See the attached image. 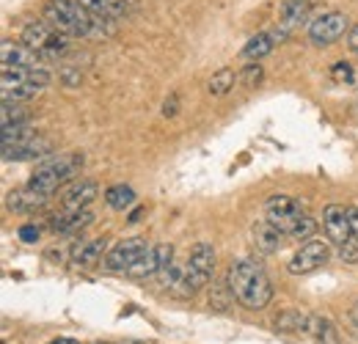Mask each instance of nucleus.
Wrapping results in <instances>:
<instances>
[{"mask_svg": "<svg viewBox=\"0 0 358 344\" xmlns=\"http://www.w3.org/2000/svg\"><path fill=\"white\" fill-rule=\"evenodd\" d=\"M226 289L234 301L248 311H262L273 301V284H270L265 267L257 259H234L226 273Z\"/></svg>", "mask_w": 358, "mask_h": 344, "instance_id": "nucleus-1", "label": "nucleus"}, {"mask_svg": "<svg viewBox=\"0 0 358 344\" xmlns=\"http://www.w3.org/2000/svg\"><path fill=\"white\" fill-rule=\"evenodd\" d=\"M42 17L50 25H55L61 34H66V36L89 39V36H108V34H113V22L102 25L108 20L91 14L80 0H47Z\"/></svg>", "mask_w": 358, "mask_h": 344, "instance_id": "nucleus-2", "label": "nucleus"}, {"mask_svg": "<svg viewBox=\"0 0 358 344\" xmlns=\"http://www.w3.org/2000/svg\"><path fill=\"white\" fill-rule=\"evenodd\" d=\"M265 215H268L273 226H278L292 240H312L314 229H317L314 217L292 196H281V193L270 196L268 201H265Z\"/></svg>", "mask_w": 358, "mask_h": 344, "instance_id": "nucleus-3", "label": "nucleus"}, {"mask_svg": "<svg viewBox=\"0 0 358 344\" xmlns=\"http://www.w3.org/2000/svg\"><path fill=\"white\" fill-rule=\"evenodd\" d=\"M83 163H86L83 152L55 155V157L45 160L36 171L31 173L28 187H34V190H39V193H45V196H52L64 182H75V176L83 169Z\"/></svg>", "mask_w": 358, "mask_h": 344, "instance_id": "nucleus-4", "label": "nucleus"}, {"mask_svg": "<svg viewBox=\"0 0 358 344\" xmlns=\"http://www.w3.org/2000/svg\"><path fill=\"white\" fill-rule=\"evenodd\" d=\"M69 39L66 34H61L55 25H50L45 17L36 22H28L22 28V42L28 44L31 50H36L42 58H58L64 52H69Z\"/></svg>", "mask_w": 358, "mask_h": 344, "instance_id": "nucleus-5", "label": "nucleus"}, {"mask_svg": "<svg viewBox=\"0 0 358 344\" xmlns=\"http://www.w3.org/2000/svg\"><path fill=\"white\" fill-rule=\"evenodd\" d=\"M185 264H187V298H193L201 287L210 284L215 273V248L210 243H196Z\"/></svg>", "mask_w": 358, "mask_h": 344, "instance_id": "nucleus-6", "label": "nucleus"}, {"mask_svg": "<svg viewBox=\"0 0 358 344\" xmlns=\"http://www.w3.org/2000/svg\"><path fill=\"white\" fill-rule=\"evenodd\" d=\"M331 257V248H328V243H322V240H306L298 251H295V257L289 259V264H287V270L292 273V275H306V273H314L317 267H322L325 261Z\"/></svg>", "mask_w": 358, "mask_h": 344, "instance_id": "nucleus-7", "label": "nucleus"}, {"mask_svg": "<svg viewBox=\"0 0 358 344\" xmlns=\"http://www.w3.org/2000/svg\"><path fill=\"white\" fill-rule=\"evenodd\" d=\"M348 31V17L342 11H328L320 14L314 22H309V39L317 47H328V44L339 42Z\"/></svg>", "mask_w": 358, "mask_h": 344, "instance_id": "nucleus-8", "label": "nucleus"}, {"mask_svg": "<svg viewBox=\"0 0 358 344\" xmlns=\"http://www.w3.org/2000/svg\"><path fill=\"white\" fill-rule=\"evenodd\" d=\"M322 229L328 243L345 248L348 243H353V231H350V213L342 204H328L322 210Z\"/></svg>", "mask_w": 358, "mask_h": 344, "instance_id": "nucleus-9", "label": "nucleus"}, {"mask_svg": "<svg viewBox=\"0 0 358 344\" xmlns=\"http://www.w3.org/2000/svg\"><path fill=\"white\" fill-rule=\"evenodd\" d=\"M146 248H149V243H146L143 237L122 240V243H116V245L110 248V254L105 257V267H108L110 273H127L135 261L146 254Z\"/></svg>", "mask_w": 358, "mask_h": 344, "instance_id": "nucleus-10", "label": "nucleus"}, {"mask_svg": "<svg viewBox=\"0 0 358 344\" xmlns=\"http://www.w3.org/2000/svg\"><path fill=\"white\" fill-rule=\"evenodd\" d=\"M39 52L31 50L25 42H3L0 44V64L3 69H34L39 64Z\"/></svg>", "mask_w": 358, "mask_h": 344, "instance_id": "nucleus-11", "label": "nucleus"}, {"mask_svg": "<svg viewBox=\"0 0 358 344\" xmlns=\"http://www.w3.org/2000/svg\"><path fill=\"white\" fill-rule=\"evenodd\" d=\"M306 11H309V0H281L278 3V25H275V34H278L281 42L303 22Z\"/></svg>", "mask_w": 358, "mask_h": 344, "instance_id": "nucleus-12", "label": "nucleus"}, {"mask_svg": "<svg viewBox=\"0 0 358 344\" xmlns=\"http://www.w3.org/2000/svg\"><path fill=\"white\" fill-rule=\"evenodd\" d=\"M251 237H254V248L262 254V257H273L281 251L284 245V231L278 226H273L270 220H257L254 229H251Z\"/></svg>", "mask_w": 358, "mask_h": 344, "instance_id": "nucleus-13", "label": "nucleus"}, {"mask_svg": "<svg viewBox=\"0 0 358 344\" xmlns=\"http://www.w3.org/2000/svg\"><path fill=\"white\" fill-rule=\"evenodd\" d=\"M52 152V143L47 138H28V141H17V143H6L3 146V160H36Z\"/></svg>", "mask_w": 358, "mask_h": 344, "instance_id": "nucleus-14", "label": "nucleus"}, {"mask_svg": "<svg viewBox=\"0 0 358 344\" xmlns=\"http://www.w3.org/2000/svg\"><path fill=\"white\" fill-rule=\"evenodd\" d=\"M96 193H99V187H96L94 179H75L64 190L61 204H64V210H86L91 201L96 199Z\"/></svg>", "mask_w": 358, "mask_h": 344, "instance_id": "nucleus-15", "label": "nucleus"}, {"mask_svg": "<svg viewBox=\"0 0 358 344\" xmlns=\"http://www.w3.org/2000/svg\"><path fill=\"white\" fill-rule=\"evenodd\" d=\"M52 75L45 66H34V69H3L0 75V86H36L45 88L50 86Z\"/></svg>", "mask_w": 358, "mask_h": 344, "instance_id": "nucleus-16", "label": "nucleus"}, {"mask_svg": "<svg viewBox=\"0 0 358 344\" xmlns=\"http://www.w3.org/2000/svg\"><path fill=\"white\" fill-rule=\"evenodd\" d=\"M91 223H94V213L86 207V210H61L58 215L52 217L50 226H52L55 234H78Z\"/></svg>", "mask_w": 358, "mask_h": 344, "instance_id": "nucleus-17", "label": "nucleus"}, {"mask_svg": "<svg viewBox=\"0 0 358 344\" xmlns=\"http://www.w3.org/2000/svg\"><path fill=\"white\" fill-rule=\"evenodd\" d=\"M47 199H50V196L34 190V187H20V190H11V193L6 196V207H8L11 213H36V210L45 207Z\"/></svg>", "mask_w": 358, "mask_h": 344, "instance_id": "nucleus-18", "label": "nucleus"}, {"mask_svg": "<svg viewBox=\"0 0 358 344\" xmlns=\"http://www.w3.org/2000/svg\"><path fill=\"white\" fill-rule=\"evenodd\" d=\"M105 248H108V240L105 237H96V240H78L75 245H72V264H78V267H94V264H99L102 261V254H105Z\"/></svg>", "mask_w": 358, "mask_h": 344, "instance_id": "nucleus-19", "label": "nucleus"}, {"mask_svg": "<svg viewBox=\"0 0 358 344\" xmlns=\"http://www.w3.org/2000/svg\"><path fill=\"white\" fill-rule=\"evenodd\" d=\"M303 334L312 336L314 342H320V344H339V331H336V325H334L331 320L320 317V314H309Z\"/></svg>", "mask_w": 358, "mask_h": 344, "instance_id": "nucleus-20", "label": "nucleus"}, {"mask_svg": "<svg viewBox=\"0 0 358 344\" xmlns=\"http://www.w3.org/2000/svg\"><path fill=\"white\" fill-rule=\"evenodd\" d=\"M278 42H281V39H278L275 31H262V34H257V36H251V39L245 42V47H243V58H248V61H259V58L270 55Z\"/></svg>", "mask_w": 358, "mask_h": 344, "instance_id": "nucleus-21", "label": "nucleus"}, {"mask_svg": "<svg viewBox=\"0 0 358 344\" xmlns=\"http://www.w3.org/2000/svg\"><path fill=\"white\" fill-rule=\"evenodd\" d=\"M91 14L96 17H105V20H119L130 11V3L127 0H80Z\"/></svg>", "mask_w": 358, "mask_h": 344, "instance_id": "nucleus-22", "label": "nucleus"}, {"mask_svg": "<svg viewBox=\"0 0 358 344\" xmlns=\"http://www.w3.org/2000/svg\"><path fill=\"white\" fill-rule=\"evenodd\" d=\"M105 204L116 213H124L135 204V190L130 185H113L105 190Z\"/></svg>", "mask_w": 358, "mask_h": 344, "instance_id": "nucleus-23", "label": "nucleus"}, {"mask_svg": "<svg viewBox=\"0 0 358 344\" xmlns=\"http://www.w3.org/2000/svg\"><path fill=\"white\" fill-rule=\"evenodd\" d=\"M306 320H309V311L287 308V311L275 320V331H284V334H303V331H306Z\"/></svg>", "mask_w": 358, "mask_h": 344, "instance_id": "nucleus-24", "label": "nucleus"}, {"mask_svg": "<svg viewBox=\"0 0 358 344\" xmlns=\"http://www.w3.org/2000/svg\"><path fill=\"white\" fill-rule=\"evenodd\" d=\"M234 80H237L234 69L224 66V69H218V72L210 78V83H207V91H210L213 96H224V94H229V91L234 88Z\"/></svg>", "mask_w": 358, "mask_h": 344, "instance_id": "nucleus-25", "label": "nucleus"}, {"mask_svg": "<svg viewBox=\"0 0 358 344\" xmlns=\"http://www.w3.org/2000/svg\"><path fill=\"white\" fill-rule=\"evenodd\" d=\"M42 88L36 86H0V96H3V102H28Z\"/></svg>", "mask_w": 358, "mask_h": 344, "instance_id": "nucleus-26", "label": "nucleus"}, {"mask_svg": "<svg viewBox=\"0 0 358 344\" xmlns=\"http://www.w3.org/2000/svg\"><path fill=\"white\" fill-rule=\"evenodd\" d=\"M0 122H3V127H6V124H25V122H28V110H25L20 102H3Z\"/></svg>", "mask_w": 358, "mask_h": 344, "instance_id": "nucleus-27", "label": "nucleus"}, {"mask_svg": "<svg viewBox=\"0 0 358 344\" xmlns=\"http://www.w3.org/2000/svg\"><path fill=\"white\" fill-rule=\"evenodd\" d=\"M34 135H36V129H31L28 124H6V127H3V135H0V141H3V146H6V143L28 141V138H34Z\"/></svg>", "mask_w": 358, "mask_h": 344, "instance_id": "nucleus-28", "label": "nucleus"}, {"mask_svg": "<svg viewBox=\"0 0 358 344\" xmlns=\"http://www.w3.org/2000/svg\"><path fill=\"white\" fill-rule=\"evenodd\" d=\"M262 78H265V69L259 66V61H251V64H248V66L240 72V78H237V80H240L245 88H254L259 80H262Z\"/></svg>", "mask_w": 358, "mask_h": 344, "instance_id": "nucleus-29", "label": "nucleus"}, {"mask_svg": "<svg viewBox=\"0 0 358 344\" xmlns=\"http://www.w3.org/2000/svg\"><path fill=\"white\" fill-rule=\"evenodd\" d=\"M331 78H334L336 83H353V80H356V75H353V66H350L348 61H339V64H334V66H331Z\"/></svg>", "mask_w": 358, "mask_h": 344, "instance_id": "nucleus-30", "label": "nucleus"}, {"mask_svg": "<svg viewBox=\"0 0 358 344\" xmlns=\"http://www.w3.org/2000/svg\"><path fill=\"white\" fill-rule=\"evenodd\" d=\"M20 240H22V243H36V240H39V229H36L34 223L20 226Z\"/></svg>", "mask_w": 358, "mask_h": 344, "instance_id": "nucleus-31", "label": "nucleus"}, {"mask_svg": "<svg viewBox=\"0 0 358 344\" xmlns=\"http://www.w3.org/2000/svg\"><path fill=\"white\" fill-rule=\"evenodd\" d=\"M177 108H179V96L177 94H171V96L163 102V116H169V119L177 116Z\"/></svg>", "mask_w": 358, "mask_h": 344, "instance_id": "nucleus-32", "label": "nucleus"}, {"mask_svg": "<svg viewBox=\"0 0 358 344\" xmlns=\"http://www.w3.org/2000/svg\"><path fill=\"white\" fill-rule=\"evenodd\" d=\"M61 80L66 83V86H78L80 83V72H75V69H69V66H64V72H61Z\"/></svg>", "mask_w": 358, "mask_h": 344, "instance_id": "nucleus-33", "label": "nucleus"}, {"mask_svg": "<svg viewBox=\"0 0 358 344\" xmlns=\"http://www.w3.org/2000/svg\"><path fill=\"white\" fill-rule=\"evenodd\" d=\"M350 213V231H353V243H358V207H348Z\"/></svg>", "mask_w": 358, "mask_h": 344, "instance_id": "nucleus-34", "label": "nucleus"}, {"mask_svg": "<svg viewBox=\"0 0 358 344\" xmlns=\"http://www.w3.org/2000/svg\"><path fill=\"white\" fill-rule=\"evenodd\" d=\"M348 47H350L353 52H358V22L350 28V34H348Z\"/></svg>", "mask_w": 358, "mask_h": 344, "instance_id": "nucleus-35", "label": "nucleus"}, {"mask_svg": "<svg viewBox=\"0 0 358 344\" xmlns=\"http://www.w3.org/2000/svg\"><path fill=\"white\" fill-rule=\"evenodd\" d=\"M50 344H80L78 339H66V336H61V339H52Z\"/></svg>", "mask_w": 358, "mask_h": 344, "instance_id": "nucleus-36", "label": "nucleus"}, {"mask_svg": "<svg viewBox=\"0 0 358 344\" xmlns=\"http://www.w3.org/2000/svg\"><path fill=\"white\" fill-rule=\"evenodd\" d=\"M143 215V210H135L133 215H130V223H138V217Z\"/></svg>", "mask_w": 358, "mask_h": 344, "instance_id": "nucleus-37", "label": "nucleus"}, {"mask_svg": "<svg viewBox=\"0 0 358 344\" xmlns=\"http://www.w3.org/2000/svg\"><path fill=\"white\" fill-rule=\"evenodd\" d=\"M350 320H353V325L358 328V306L353 308V311H350Z\"/></svg>", "mask_w": 358, "mask_h": 344, "instance_id": "nucleus-38", "label": "nucleus"}]
</instances>
